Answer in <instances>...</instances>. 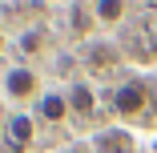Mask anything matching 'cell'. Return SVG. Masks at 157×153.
<instances>
[{
  "instance_id": "obj_1",
  "label": "cell",
  "mask_w": 157,
  "mask_h": 153,
  "mask_svg": "<svg viewBox=\"0 0 157 153\" xmlns=\"http://www.w3.org/2000/svg\"><path fill=\"white\" fill-rule=\"evenodd\" d=\"M145 85L141 81H129V85H121L117 93H113V105H117V113L121 117H137L141 109H145Z\"/></svg>"
},
{
  "instance_id": "obj_2",
  "label": "cell",
  "mask_w": 157,
  "mask_h": 153,
  "mask_svg": "<svg viewBox=\"0 0 157 153\" xmlns=\"http://www.w3.org/2000/svg\"><path fill=\"white\" fill-rule=\"evenodd\" d=\"M36 73L33 69H8V77H4V93L8 97H16V101H28V97H36Z\"/></svg>"
},
{
  "instance_id": "obj_3",
  "label": "cell",
  "mask_w": 157,
  "mask_h": 153,
  "mask_svg": "<svg viewBox=\"0 0 157 153\" xmlns=\"http://www.w3.org/2000/svg\"><path fill=\"white\" fill-rule=\"evenodd\" d=\"M33 117H28V113H16L12 121H8V145L12 149H28V145H33Z\"/></svg>"
},
{
  "instance_id": "obj_4",
  "label": "cell",
  "mask_w": 157,
  "mask_h": 153,
  "mask_svg": "<svg viewBox=\"0 0 157 153\" xmlns=\"http://www.w3.org/2000/svg\"><path fill=\"white\" fill-rule=\"evenodd\" d=\"M36 113H40L44 121H65V117H69V97H65V93H44L40 105H36Z\"/></svg>"
},
{
  "instance_id": "obj_5",
  "label": "cell",
  "mask_w": 157,
  "mask_h": 153,
  "mask_svg": "<svg viewBox=\"0 0 157 153\" xmlns=\"http://www.w3.org/2000/svg\"><path fill=\"white\" fill-rule=\"evenodd\" d=\"M69 109L81 113V117H89L93 109H97V97H93L89 85H73V89H69Z\"/></svg>"
},
{
  "instance_id": "obj_6",
  "label": "cell",
  "mask_w": 157,
  "mask_h": 153,
  "mask_svg": "<svg viewBox=\"0 0 157 153\" xmlns=\"http://www.w3.org/2000/svg\"><path fill=\"white\" fill-rule=\"evenodd\" d=\"M93 12H97L101 24H117V20L125 16V0H97V4H93Z\"/></svg>"
},
{
  "instance_id": "obj_7",
  "label": "cell",
  "mask_w": 157,
  "mask_h": 153,
  "mask_svg": "<svg viewBox=\"0 0 157 153\" xmlns=\"http://www.w3.org/2000/svg\"><path fill=\"white\" fill-rule=\"evenodd\" d=\"M0 48H4V36H0Z\"/></svg>"
}]
</instances>
